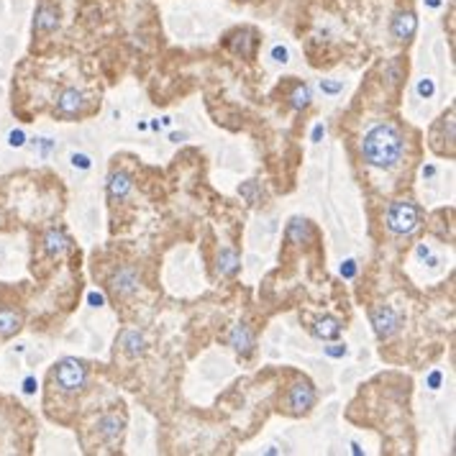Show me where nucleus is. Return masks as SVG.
<instances>
[{
    "label": "nucleus",
    "instance_id": "aec40b11",
    "mask_svg": "<svg viewBox=\"0 0 456 456\" xmlns=\"http://www.w3.org/2000/svg\"><path fill=\"white\" fill-rule=\"evenodd\" d=\"M290 105L295 108V111H303V108L310 105V90H308V85H298V88L292 90Z\"/></svg>",
    "mask_w": 456,
    "mask_h": 456
},
{
    "label": "nucleus",
    "instance_id": "f03ea898",
    "mask_svg": "<svg viewBox=\"0 0 456 456\" xmlns=\"http://www.w3.org/2000/svg\"><path fill=\"white\" fill-rule=\"evenodd\" d=\"M385 223H387L389 233L395 236H408L418 228L420 223V210L413 200H395L389 202L387 216H385Z\"/></svg>",
    "mask_w": 456,
    "mask_h": 456
},
{
    "label": "nucleus",
    "instance_id": "0eeeda50",
    "mask_svg": "<svg viewBox=\"0 0 456 456\" xmlns=\"http://www.w3.org/2000/svg\"><path fill=\"white\" fill-rule=\"evenodd\" d=\"M228 49L239 54L244 60H251L256 52V31L254 29H239L228 36Z\"/></svg>",
    "mask_w": 456,
    "mask_h": 456
},
{
    "label": "nucleus",
    "instance_id": "6ab92c4d",
    "mask_svg": "<svg viewBox=\"0 0 456 456\" xmlns=\"http://www.w3.org/2000/svg\"><path fill=\"white\" fill-rule=\"evenodd\" d=\"M310 223H308L305 218H292L290 226H287V239L292 244H308L310 241Z\"/></svg>",
    "mask_w": 456,
    "mask_h": 456
},
{
    "label": "nucleus",
    "instance_id": "bb28decb",
    "mask_svg": "<svg viewBox=\"0 0 456 456\" xmlns=\"http://www.w3.org/2000/svg\"><path fill=\"white\" fill-rule=\"evenodd\" d=\"M326 354H329V357H344L346 346L344 344H333V346H329V349H326Z\"/></svg>",
    "mask_w": 456,
    "mask_h": 456
},
{
    "label": "nucleus",
    "instance_id": "5701e85b",
    "mask_svg": "<svg viewBox=\"0 0 456 456\" xmlns=\"http://www.w3.org/2000/svg\"><path fill=\"white\" fill-rule=\"evenodd\" d=\"M241 195H247L249 202H256V200H259V195H256V182H249V185L241 187Z\"/></svg>",
    "mask_w": 456,
    "mask_h": 456
},
{
    "label": "nucleus",
    "instance_id": "7c9ffc66",
    "mask_svg": "<svg viewBox=\"0 0 456 456\" xmlns=\"http://www.w3.org/2000/svg\"><path fill=\"white\" fill-rule=\"evenodd\" d=\"M323 134H326V128H323V126L315 128V131H313V141H321V136H323Z\"/></svg>",
    "mask_w": 456,
    "mask_h": 456
},
{
    "label": "nucleus",
    "instance_id": "473e14b6",
    "mask_svg": "<svg viewBox=\"0 0 456 456\" xmlns=\"http://www.w3.org/2000/svg\"><path fill=\"white\" fill-rule=\"evenodd\" d=\"M434 174H436L434 167H426V170H423V177H434Z\"/></svg>",
    "mask_w": 456,
    "mask_h": 456
},
{
    "label": "nucleus",
    "instance_id": "2f4dec72",
    "mask_svg": "<svg viewBox=\"0 0 456 456\" xmlns=\"http://www.w3.org/2000/svg\"><path fill=\"white\" fill-rule=\"evenodd\" d=\"M90 303H92V305H95V308H100V305H103V298H100V295H95V292H92V295H90Z\"/></svg>",
    "mask_w": 456,
    "mask_h": 456
},
{
    "label": "nucleus",
    "instance_id": "39448f33",
    "mask_svg": "<svg viewBox=\"0 0 456 456\" xmlns=\"http://www.w3.org/2000/svg\"><path fill=\"white\" fill-rule=\"evenodd\" d=\"M369 318H372V326H374V333L380 338H389L392 333H395L397 329H400V323H403V318H400V313L397 310H392L389 305H380V308H372V313H369Z\"/></svg>",
    "mask_w": 456,
    "mask_h": 456
},
{
    "label": "nucleus",
    "instance_id": "72a5a7b5",
    "mask_svg": "<svg viewBox=\"0 0 456 456\" xmlns=\"http://www.w3.org/2000/svg\"><path fill=\"white\" fill-rule=\"evenodd\" d=\"M26 392H34V380H26Z\"/></svg>",
    "mask_w": 456,
    "mask_h": 456
},
{
    "label": "nucleus",
    "instance_id": "c756f323",
    "mask_svg": "<svg viewBox=\"0 0 456 456\" xmlns=\"http://www.w3.org/2000/svg\"><path fill=\"white\" fill-rule=\"evenodd\" d=\"M428 382H431V387L436 389V387H438V385H441V374L434 372V374H431V380H428Z\"/></svg>",
    "mask_w": 456,
    "mask_h": 456
},
{
    "label": "nucleus",
    "instance_id": "ddd939ff",
    "mask_svg": "<svg viewBox=\"0 0 456 456\" xmlns=\"http://www.w3.org/2000/svg\"><path fill=\"white\" fill-rule=\"evenodd\" d=\"M310 333L315 338H323V341H333V338L341 336V321L333 318V315H326V318H321V321H315L310 326Z\"/></svg>",
    "mask_w": 456,
    "mask_h": 456
},
{
    "label": "nucleus",
    "instance_id": "f257e3e1",
    "mask_svg": "<svg viewBox=\"0 0 456 456\" xmlns=\"http://www.w3.org/2000/svg\"><path fill=\"white\" fill-rule=\"evenodd\" d=\"M405 151V139L392 123H377L361 139V157L369 167L392 170Z\"/></svg>",
    "mask_w": 456,
    "mask_h": 456
},
{
    "label": "nucleus",
    "instance_id": "20e7f679",
    "mask_svg": "<svg viewBox=\"0 0 456 456\" xmlns=\"http://www.w3.org/2000/svg\"><path fill=\"white\" fill-rule=\"evenodd\" d=\"M313 403H315V387L308 380L295 382L290 387V392H287V397H284V405H287V410H290L292 415L308 413L313 408Z\"/></svg>",
    "mask_w": 456,
    "mask_h": 456
},
{
    "label": "nucleus",
    "instance_id": "6e6552de",
    "mask_svg": "<svg viewBox=\"0 0 456 456\" xmlns=\"http://www.w3.org/2000/svg\"><path fill=\"white\" fill-rule=\"evenodd\" d=\"M389 31H392V36L397 41H410L415 36V31H418V18H415L413 11H400L389 23Z\"/></svg>",
    "mask_w": 456,
    "mask_h": 456
},
{
    "label": "nucleus",
    "instance_id": "a211bd4d",
    "mask_svg": "<svg viewBox=\"0 0 456 456\" xmlns=\"http://www.w3.org/2000/svg\"><path fill=\"white\" fill-rule=\"evenodd\" d=\"M21 313H15V310H11V308H0V336L8 338L13 336L15 331L21 329Z\"/></svg>",
    "mask_w": 456,
    "mask_h": 456
},
{
    "label": "nucleus",
    "instance_id": "dca6fc26",
    "mask_svg": "<svg viewBox=\"0 0 456 456\" xmlns=\"http://www.w3.org/2000/svg\"><path fill=\"white\" fill-rule=\"evenodd\" d=\"M239 270H241V256L236 254L233 249H223V251L218 254L216 272H218L221 277H233Z\"/></svg>",
    "mask_w": 456,
    "mask_h": 456
},
{
    "label": "nucleus",
    "instance_id": "4468645a",
    "mask_svg": "<svg viewBox=\"0 0 456 456\" xmlns=\"http://www.w3.org/2000/svg\"><path fill=\"white\" fill-rule=\"evenodd\" d=\"M131 187H134V182H131V177H128L126 172H113L111 177H108V195H111V200H123V198H128Z\"/></svg>",
    "mask_w": 456,
    "mask_h": 456
},
{
    "label": "nucleus",
    "instance_id": "7ed1b4c3",
    "mask_svg": "<svg viewBox=\"0 0 456 456\" xmlns=\"http://www.w3.org/2000/svg\"><path fill=\"white\" fill-rule=\"evenodd\" d=\"M54 382L60 385L62 392H80L88 382V366L77 359H62L54 366Z\"/></svg>",
    "mask_w": 456,
    "mask_h": 456
},
{
    "label": "nucleus",
    "instance_id": "9d476101",
    "mask_svg": "<svg viewBox=\"0 0 456 456\" xmlns=\"http://www.w3.org/2000/svg\"><path fill=\"white\" fill-rule=\"evenodd\" d=\"M85 108V95L75 88H64V90L57 95V111L62 116H77V113Z\"/></svg>",
    "mask_w": 456,
    "mask_h": 456
},
{
    "label": "nucleus",
    "instance_id": "b1692460",
    "mask_svg": "<svg viewBox=\"0 0 456 456\" xmlns=\"http://www.w3.org/2000/svg\"><path fill=\"white\" fill-rule=\"evenodd\" d=\"M287 57H290V54H287V49H284V46H275V49H272V60H275L277 64H284V62H287Z\"/></svg>",
    "mask_w": 456,
    "mask_h": 456
},
{
    "label": "nucleus",
    "instance_id": "f8f14e48",
    "mask_svg": "<svg viewBox=\"0 0 456 456\" xmlns=\"http://www.w3.org/2000/svg\"><path fill=\"white\" fill-rule=\"evenodd\" d=\"M123 426H126L123 415H118V413H105L103 418L97 420V434L103 436V438H105L108 443H113V441H116V438L120 436Z\"/></svg>",
    "mask_w": 456,
    "mask_h": 456
},
{
    "label": "nucleus",
    "instance_id": "393cba45",
    "mask_svg": "<svg viewBox=\"0 0 456 456\" xmlns=\"http://www.w3.org/2000/svg\"><path fill=\"white\" fill-rule=\"evenodd\" d=\"M341 88H344L341 83H329V80H323V83H321V90L329 92V95H336V92H341Z\"/></svg>",
    "mask_w": 456,
    "mask_h": 456
},
{
    "label": "nucleus",
    "instance_id": "4be33fe9",
    "mask_svg": "<svg viewBox=\"0 0 456 456\" xmlns=\"http://www.w3.org/2000/svg\"><path fill=\"white\" fill-rule=\"evenodd\" d=\"M72 167H75V170H90L92 162L88 154H72Z\"/></svg>",
    "mask_w": 456,
    "mask_h": 456
},
{
    "label": "nucleus",
    "instance_id": "1a4fd4ad",
    "mask_svg": "<svg viewBox=\"0 0 456 456\" xmlns=\"http://www.w3.org/2000/svg\"><path fill=\"white\" fill-rule=\"evenodd\" d=\"M60 29V11L52 3H39L36 15H34V31L36 34H52Z\"/></svg>",
    "mask_w": 456,
    "mask_h": 456
},
{
    "label": "nucleus",
    "instance_id": "cd10ccee",
    "mask_svg": "<svg viewBox=\"0 0 456 456\" xmlns=\"http://www.w3.org/2000/svg\"><path fill=\"white\" fill-rule=\"evenodd\" d=\"M39 146H41V154H49V151L54 149V144H52V139H39Z\"/></svg>",
    "mask_w": 456,
    "mask_h": 456
},
{
    "label": "nucleus",
    "instance_id": "423d86ee",
    "mask_svg": "<svg viewBox=\"0 0 456 456\" xmlns=\"http://www.w3.org/2000/svg\"><path fill=\"white\" fill-rule=\"evenodd\" d=\"M108 287H111V292L116 298H131L139 290V275H136L134 267H120L118 272L111 275Z\"/></svg>",
    "mask_w": 456,
    "mask_h": 456
},
{
    "label": "nucleus",
    "instance_id": "9b49d317",
    "mask_svg": "<svg viewBox=\"0 0 456 456\" xmlns=\"http://www.w3.org/2000/svg\"><path fill=\"white\" fill-rule=\"evenodd\" d=\"M228 344L233 346V352L241 354V357H249V354L254 352V333L249 331V326L239 323V326H233L231 336H228Z\"/></svg>",
    "mask_w": 456,
    "mask_h": 456
},
{
    "label": "nucleus",
    "instance_id": "412c9836",
    "mask_svg": "<svg viewBox=\"0 0 456 456\" xmlns=\"http://www.w3.org/2000/svg\"><path fill=\"white\" fill-rule=\"evenodd\" d=\"M436 92V85H434V80H428V77H423L418 83V95L420 97H431Z\"/></svg>",
    "mask_w": 456,
    "mask_h": 456
},
{
    "label": "nucleus",
    "instance_id": "c85d7f7f",
    "mask_svg": "<svg viewBox=\"0 0 456 456\" xmlns=\"http://www.w3.org/2000/svg\"><path fill=\"white\" fill-rule=\"evenodd\" d=\"M8 139H11V146H21V144H23V134H21V131H13V134L8 136Z\"/></svg>",
    "mask_w": 456,
    "mask_h": 456
},
{
    "label": "nucleus",
    "instance_id": "a878e982",
    "mask_svg": "<svg viewBox=\"0 0 456 456\" xmlns=\"http://www.w3.org/2000/svg\"><path fill=\"white\" fill-rule=\"evenodd\" d=\"M341 275H344L346 279H352V277L357 275V262H354V259H349V262L341 264Z\"/></svg>",
    "mask_w": 456,
    "mask_h": 456
},
{
    "label": "nucleus",
    "instance_id": "2eb2a0df",
    "mask_svg": "<svg viewBox=\"0 0 456 456\" xmlns=\"http://www.w3.org/2000/svg\"><path fill=\"white\" fill-rule=\"evenodd\" d=\"M120 346H123V352H126L131 359H136V357H141V354L146 352V338H144L139 331H123V333H120Z\"/></svg>",
    "mask_w": 456,
    "mask_h": 456
},
{
    "label": "nucleus",
    "instance_id": "f3484780",
    "mask_svg": "<svg viewBox=\"0 0 456 456\" xmlns=\"http://www.w3.org/2000/svg\"><path fill=\"white\" fill-rule=\"evenodd\" d=\"M44 249L49 256H60L69 249V239L64 236V231L52 228V231H46V236H44Z\"/></svg>",
    "mask_w": 456,
    "mask_h": 456
}]
</instances>
